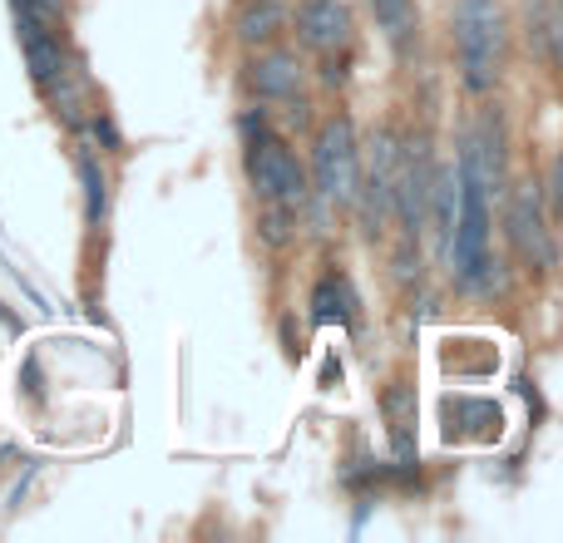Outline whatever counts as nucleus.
I'll return each mask as SVG.
<instances>
[{
	"mask_svg": "<svg viewBox=\"0 0 563 543\" xmlns=\"http://www.w3.org/2000/svg\"><path fill=\"white\" fill-rule=\"evenodd\" d=\"M454 49H460V75L474 94L494 89L504 65V15L494 0H460L454 5Z\"/></svg>",
	"mask_w": 563,
	"mask_h": 543,
	"instance_id": "obj_1",
	"label": "nucleus"
},
{
	"mask_svg": "<svg viewBox=\"0 0 563 543\" xmlns=\"http://www.w3.org/2000/svg\"><path fill=\"white\" fill-rule=\"evenodd\" d=\"M312 178L322 203L351 207L361 197V158H356V134L351 118H326L312 148Z\"/></svg>",
	"mask_w": 563,
	"mask_h": 543,
	"instance_id": "obj_2",
	"label": "nucleus"
},
{
	"mask_svg": "<svg viewBox=\"0 0 563 543\" xmlns=\"http://www.w3.org/2000/svg\"><path fill=\"white\" fill-rule=\"evenodd\" d=\"M247 183L262 203L272 207H296L306 197V168L282 138H257L247 148Z\"/></svg>",
	"mask_w": 563,
	"mask_h": 543,
	"instance_id": "obj_3",
	"label": "nucleus"
},
{
	"mask_svg": "<svg viewBox=\"0 0 563 543\" xmlns=\"http://www.w3.org/2000/svg\"><path fill=\"white\" fill-rule=\"evenodd\" d=\"M504 223H509V242L519 247L523 262L553 267V233H549V223H543V193H539V188H533V183L514 188Z\"/></svg>",
	"mask_w": 563,
	"mask_h": 543,
	"instance_id": "obj_4",
	"label": "nucleus"
},
{
	"mask_svg": "<svg viewBox=\"0 0 563 543\" xmlns=\"http://www.w3.org/2000/svg\"><path fill=\"white\" fill-rule=\"evenodd\" d=\"M296 30H302V45H312L316 55H336L351 45V10L346 0H302Z\"/></svg>",
	"mask_w": 563,
	"mask_h": 543,
	"instance_id": "obj_5",
	"label": "nucleus"
},
{
	"mask_svg": "<svg viewBox=\"0 0 563 543\" xmlns=\"http://www.w3.org/2000/svg\"><path fill=\"white\" fill-rule=\"evenodd\" d=\"M247 84H252L257 99H296V84H302V65L286 49H267V55L252 59L247 69Z\"/></svg>",
	"mask_w": 563,
	"mask_h": 543,
	"instance_id": "obj_6",
	"label": "nucleus"
},
{
	"mask_svg": "<svg viewBox=\"0 0 563 543\" xmlns=\"http://www.w3.org/2000/svg\"><path fill=\"white\" fill-rule=\"evenodd\" d=\"M282 20H286L282 0H247V10L237 15V39H243V45H267Z\"/></svg>",
	"mask_w": 563,
	"mask_h": 543,
	"instance_id": "obj_7",
	"label": "nucleus"
},
{
	"mask_svg": "<svg viewBox=\"0 0 563 543\" xmlns=\"http://www.w3.org/2000/svg\"><path fill=\"white\" fill-rule=\"evenodd\" d=\"M79 183H85V213H89V227H99L104 223V213H109V188H104V173H99V163H94V154L89 148H79Z\"/></svg>",
	"mask_w": 563,
	"mask_h": 543,
	"instance_id": "obj_8",
	"label": "nucleus"
},
{
	"mask_svg": "<svg viewBox=\"0 0 563 543\" xmlns=\"http://www.w3.org/2000/svg\"><path fill=\"white\" fill-rule=\"evenodd\" d=\"M312 306H316V321H351V286L346 276H322V286L312 292Z\"/></svg>",
	"mask_w": 563,
	"mask_h": 543,
	"instance_id": "obj_9",
	"label": "nucleus"
},
{
	"mask_svg": "<svg viewBox=\"0 0 563 543\" xmlns=\"http://www.w3.org/2000/svg\"><path fill=\"white\" fill-rule=\"evenodd\" d=\"M385 415H391V434H395V450L401 460H410V425H415V395L405 385H391L385 391Z\"/></svg>",
	"mask_w": 563,
	"mask_h": 543,
	"instance_id": "obj_10",
	"label": "nucleus"
},
{
	"mask_svg": "<svg viewBox=\"0 0 563 543\" xmlns=\"http://www.w3.org/2000/svg\"><path fill=\"white\" fill-rule=\"evenodd\" d=\"M371 10H375V25L385 30L391 45H405V39H410V30H415L410 0H371Z\"/></svg>",
	"mask_w": 563,
	"mask_h": 543,
	"instance_id": "obj_11",
	"label": "nucleus"
},
{
	"mask_svg": "<svg viewBox=\"0 0 563 543\" xmlns=\"http://www.w3.org/2000/svg\"><path fill=\"white\" fill-rule=\"evenodd\" d=\"M549 197H553V213H563V158H553V183H549Z\"/></svg>",
	"mask_w": 563,
	"mask_h": 543,
	"instance_id": "obj_12",
	"label": "nucleus"
},
{
	"mask_svg": "<svg viewBox=\"0 0 563 543\" xmlns=\"http://www.w3.org/2000/svg\"><path fill=\"white\" fill-rule=\"evenodd\" d=\"M0 316H5V321H10V312H5V306H0Z\"/></svg>",
	"mask_w": 563,
	"mask_h": 543,
	"instance_id": "obj_13",
	"label": "nucleus"
}]
</instances>
